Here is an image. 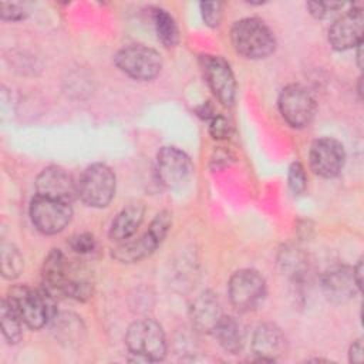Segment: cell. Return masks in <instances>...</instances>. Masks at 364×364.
<instances>
[{
    "instance_id": "6da1fadb",
    "label": "cell",
    "mask_w": 364,
    "mask_h": 364,
    "mask_svg": "<svg viewBox=\"0 0 364 364\" xmlns=\"http://www.w3.org/2000/svg\"><path fill=\"white\" fill-rule=\"evenodd\" d=\"M6 301L21 321L33 330L44 327L55 316L53 294L44 287L38 290L28 286H16L9 290Z\"/></svg>"
},
{
    "instance_id": "7a4b0ae2",
    "label": "cell",
    "mask_w": 364,
    "mask_h": 364,
    "mask_svg": "<svg viewBox=\"0 0 364 364\" xmlns=\"http://www.w3.org/2000/svg\"><path fill=\"white\" fill-rule=\"evenodd\" d=\"M235 50L250 60L269 57L276 48V38L270 27L260 18L247 17L236 21L230 30Z\"/></svg>"
},
{
    "instance_id": "3957f363",
    "label": "cell",
    "mask_w": 364,
    "mask_h": 364,
    "mask_svg": "<svg viewBox=\"0 0 364 364\" xmlns=\"http://www.w3.org/2000/svg\"><path fill=\"white\" fill-rule=\"evenodd\" d=\"M125 344L129 353L142 361H161L166 354L164 330L151 318L134 321L127 330Z\"/></svg>"
},
{
    "instance_id": "277c9868",
    "label": "cell",
    "mask_w": 364,
    "mask_h": 364,
    "mask_svg": "<svg viewBox=\"0 0 364 364\" xmlns=\"http://www.w3.org/2000/svg\"><path fill=\"white\" fill-rule=\"evenodd\" d=\"M171 223V213L168 210L159 212L142 236L135 240H124L112 249V257L121 263H135L149 256L165 239Z\"/></svg>"
},
{
    "instance_id": "5b68a950",
    "label": "cell",
    "mask_w": 364,
    "mask_h": 364,
    "mask_svg": "<svg viewBox=\"0 0 364 364\" xmlns=\"http://www.w3.org/2000/svg\"><path fill=\"white\" fill-rule=\"evenodd\" d=\"M77 195L88 206L104 208L115 195V175L105 164H92L77 182Z\"/></svg>"
},
{
    "instance_id": "8992f818",
    "label": "cell",
    "mask_w": 364,
    "mask_h": 364,
    "mask_svg": "<svg viewBox=\"0 0 364 364\" xmlns=\"http://www.w3.org/2000/svg\"><path fill=\"white\" fill-rule=\"evenodd\" d=\"M228 294L236 310L247 313L262 304L266 296V282L257 270L240 269L229 279Z\"/></svg>"
},
{
    "instance_id": "52a82bcc",
    "label": "cell",
    "mask_w": 364,
    "mask_h": 364,
    "mask_svg": "<svg viewBox=\"0 0 364 364\" xmlns=\"http://www.w3.org/2000/svg\"><path fill=\"white\" fill-rule=\"evenodd\" d=\"M115 65L128 77L139 81H149L155 78L161 68V55L149 47L134 44L119 50L115 57Z\"/></svg>"
},
{
    "instance_id": "ba28073f",
    "label": "cell",
    "mask_w": 364,
    "mask_h": 364,
    "mask_svg": "<svg viewBox=\"0 0 364 364\" xmlns=\"http://www.w3.org/2000/svg\"><path fill=\"white\" fill-rule=\"evenodd\" d=\"M71 216V206L64 200L36 195L30 203L31 222L44 235L61 232L70 223Z\"/></svg>"
},
{
    "instance_id": "9c48e42d",
    "label": "cell",
    "mask_w": 364,
    "mask_h": 364,
    "mask_svg": "<svg viewBox=\"0 0 364 364\" xmlns=\"http://www.w3.org/2000/svg\"><path fill=\"white\" fill-rule=\"evenodd\" d=\"M279 111L290 127L304 128L314 118L316 101L304 87L290 84L279 95Z\"/></svg>"
},
{
    "instance_id": "30bf717a",
    "label": "cell",
    "mask_w": 364,
    "mask_h": 364,
    "mask_svg": "<svg viewBox=\"0 0 364 364\" xmlns=\"http://www.w3.org/2000/svg\"><path fill=\"white\" fill-rule=\"evenodd\" d=\"M199 61L203 77L213 95L225 107L232 105L236 95V81L229 63L220 55L208 54L202 55Z\"/></svg>"
},
{
    "instance_id": "8fae6325",
    "label": "cell",
    "mask_w": 364,
    "mask_h": 364,
    "mask_svg": "<svg viewBox=\"0 0 364 364\" xmlns=\"http://www.w3.org/2000/svg\"><path fill=\"white\" fill-rule=\"evenodd\" d=\"M191 158L176 146H164L156 155V173L161 183L169 189L181 188L191 178Z\"/></svg>"
},
{
    "instance_id": "7c38bea8",
    "label": "cell",
    "mask_w": 364,
    "mask_h": 364,
    "mask_svg": "<svg viewBox=\"0 0 364 364\" xmlns=\"http://www.w3.org/2000/svg\"><path fill=\"white\" fill-rule=\"evenodd\" d=\"M311 171L321 178H334L340 173L346 162V152L341 142L324 136L316 139L309 152Z\"/></svg>"
},
{
    "instance_id": "4fadbf2b",
    "label": "cell",
    "mask_w": 364,
    "mask_h": 364,
    "mask_svg": "<svg viewBox=\"0 0 364 364\" xmlns=\"http://www.w3.org/2000/svg\"><path fill=\"white\" fill-rule=\"evenodd\" d=\"M364 14L360 7H353L338 17L328 28V43L334 50L344 51L363 43Z\"/></svg>"
},
{
    "instance_id": "5bb4252c",
    "label": "cell",
    "mask_w": 364,
    "mask_h": 364,
    "mask_svg": "<svg viewBox=\"0 0 364 364\" xmlns=\"http://www.w3.org/2000/svg\"><path fill=\"white\" fill-rule=\"evenodd\" d=\"M36 192L40 196L58 199L71 203L77 195V182L71 175L58 166L43 169L36 178Z\"/></svg>"
},
{
    "instance_id": "9a60e30c",
    "label": "cell",
    "mask_w": 364,
    "mask_h": 364,
    "mask_svg": "<svg viewBox=\"0 0 364 364\" xmlns=\"http://www.w3.org/2000/svg\"><path fill=\"white\" fill-rule=\"evenodd\" d=\"M321 289L333 303H344L360 290L351 267L336 266L321 276Z\"/></svg>"
},
{
    "instance_id": "2e32d148",
    "label": "cell",
    "mask_w": 364,
    "mask_h": 364,
    "mask_svg": "<svg viewBox=\"0 0 364 364\" xmlns=\"http://www.w3.org/2000/svg\"><path fill=\"white\" fill-rule=\"evenodd\" d=\"M286 350V337L283 331L272 324H260L252 338V351L257 361H274Z\"/></svg>"
},
{
    "instance_id": "e0dca14e",
    "label": "cell",
    "mask_w": 364,
    "mask_h": 364,
    "mask_svg": "<svg viewBox=\"0 0 364 364\" xmlns=\"http://www.w3.org/2000/svg\"><path fill=\"white\" fill-rule=\"evenodd\" d=\"M223 317L220 303L212 291L200 293L191 306V320L199 333H213L215 327Z\"/></svg>"
},
{
    "instance_id": "ac0fdd59",
    "label": "cell",
    "mask_w": 364,
    "mask_h": 364,
    "mask_svg": "<svg viewBox=\"0 0 364 364\" xmlns=\"http://www.w3.org/2000/svg\"><path fill=\"white\" fill-rule=\"evenodd\" d=\"M41 279L44 289L54 294H63V289L68 282L67 262L60 249H53L44 259L41 269Z\"/></svg>"
},
{
    "instance_id": "d6986e66",
    "label": "cell",
    "mask_w": 364,
    "mask_h": 364,
    "mask_svg": "<svg viewBox=\"0 0 364 364\" xmlns=\"http://www.w3.org/2000/svg\"><path fill=\"white\" fill-rule=\"evenodd\" d=\"M144 213L145 208L142 203H131L124 208L111 222L109 237L117 242H124L131 237L139 228Z\"/></svg>"
},
{
    "instance_id": "ffe728a7",
    "label": "cell",
    "mask_w": 364,
    "mask_h": 364,
    "mask_svg": "<svg viewBox=\"0 0 364 364\" xmlns=\"http://www.w3.org/2000/svg\"><path fill=\"white\" fill-rule=\"evenodd\" d=\"M218 343L230 354L242 351L245 344V331L242 324L232 316H223L213 330Z\"/></svg>"
},
{
    "instance_id": "44dd1931",
    "label": "cell",
    "mask_w": 364,
    "mask_h": 364,
    "mask_svg": "<svg viewBox=\"0 0 364 364\" xmlns=\"http://www.w3.org/2000/svg\"><path fill=\"white\" fill-rule=\"evenodd\" d=\"M152 20L158 40L168 48L175 47L179 40V30L173 17L164 9H154Z\"/></svg>"
},
{
    "instance_id": "7402d4cb",
    "label": "cell",
    "mask_w": 364,
    "mask_h": 364,
    "mask_svg": "<svg viewBox=\"0 0 364 364\" xmlns=\"http://www.w3.org/2000/svg\"><path fill=\"white\" fill-rule=\"evenodd\" d=\"M0 321H1V333L7 340V343L10 344L18 343L23 336V328H21L23 321L6 300L1 301Z\"/></svg>"
},
{
    "instance_id": "603a6c76",
    "label": "cell",
    "mask_w": 364,
    "mask_h": 364,
    "mask_svg": "<svg viewBox=\"0 0 364 364\" xmlns=\"http://www.w3.org/2000/svg\"><path fill=\"white\" fill-rule=\"evenodd\" d=\"M1 274L6 279H16L23 270V256L18 249L10 243L1 245L0 250Z\"/></svg>"
},
{
    "instance_id": "cb8c5ba5",
    "label": "cell",
    "mask_w": 364,
    "mask_h": 364,
    "mask_svg": "<svg viewBox=\"0 0 364 364\" xmlns=\"http://www.w3.org/2000/svg\"><path fill=\"white\" fill-rule=\"evenodd\" d=\"M287 183H289V189L294 195H301L306 191L307 176H306V172H304V168L301 164L293 162L290 165L289 173H287Z\"/></svg>"
},
{
    "instance_id": "d4e9b609",
    "label": "cell",
    "mask_w": 364,
    "mask_h": 364,
    "mask_svg": "<svg viewBox=\"0 0 364 364\" xmlns=\"http://www.w3.org/2000/svg\"><path fill=\"white\" fill-rule=\"evenodd\" d=\"M199 6L205 24L209 27H218L222 18L223 4L220 1H202Z\"/></svg>"
},
{
    "instance_id": "484cf974",
    "label": "cell",
    "mask_w": 364,
    "mask_h": 364,
    "mask_svg": "<svg viewBox=\"0 0 364 364\" xmlns=\"http://www.w3.org/2000/svg\"><path fill=\"white\" fill-rule=\"evenodd\" d=\"M70 246L74 252L85 255L95 249V239L91 233H78L70 239Z\"/></svg>"
},
{
    "instance_id": "4316f807",
    "label": "cell",
    "mask_w": 364,
    "mask_h": 364,
    "mask_svg": "<svg viewBox=\"0 0 364 364\" xmlns=\"http://www.w3.org/2000/svg\"><path fill=\"white\" fill-rule=\"evenodd\" d=\"M306 7L309 9V11L313 17L324 18L328 14H331L333 11L341 9L343 4L341 3H333V1H309L306 4Z\"/></svg>"
},
{
    "instance_id": "83f0119b",
    "label": "cell",
    "mask_w": 364,
    "mask_h": 364,
    "mask_svg": "<svg viewBox=\"0 0 364 364\" xmlns=\"http://www.w3.org/2000/svg\"><path fill=\"white\" fill-rule=\"evenodd\" d=\"M26 16H27V11L20 4L6 3V1L0 4V17L6 21H18L26 18Z\"/></svg>"
},
{
    "instance_id": "f1b7e54d",
    "label": "cell",
    "mask_w": 364,
    "mask_h": 364,
    "mask_svg": "<svg viewBox=\"0 0 364 364\" xmlns=\"http://www.w3.org/2000/svg\"><path fill=\"white\" fill-rule=\"evenodd\" d=\"M209 132L215 139H223L229 135L230 132V125L226 118L223 117H213L209 125Z\"/></svg>"
},
{
    "instance_id": "f546056e",
    "label": "cell",
    "mask_w": 364,
    "mask_h": 364,
    "mask_svg": "<svg viewBox=\"0 0 364 364\" xmlns=\"http://www.w3.org/2000/svg\"><path fill=\"white\" fill-rule=\"evenodd\" d=\"M348 358L351 363H361L363 361V341L357 340L351 344Z\"/></svg>"
}]
</instances>
